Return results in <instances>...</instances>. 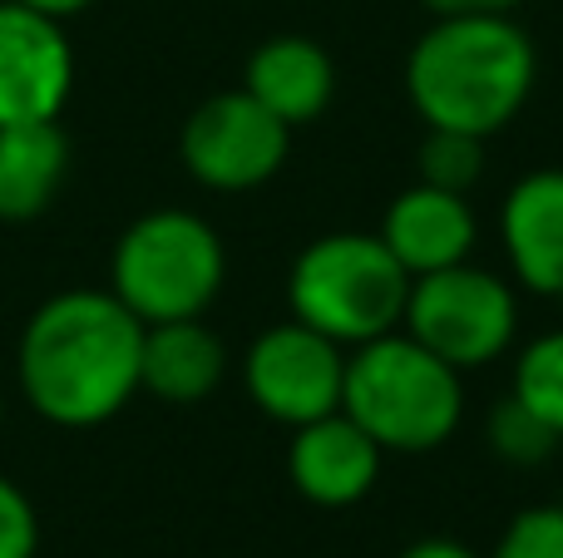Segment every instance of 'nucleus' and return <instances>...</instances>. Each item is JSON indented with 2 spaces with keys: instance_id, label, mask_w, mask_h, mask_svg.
<instances>
[{
  "instance_id": "f257e3e1",
  "label": "nucleus",
  "mask_w": 563,
  "mask_h": 558,
  "mask_svg": "<svg viewBox=\"0 0 563 558\" xmlns=\"http://www.w3.org/2000/svg\"><path fill=\"white\" fill-rule=\"evenodd\" d=\"M144 322L99 287L55 292L15 342V381L30 411L65 431L104 425L139 395Z\"/></svg>"
},
{
  "instance_id": "f03ea898",
  "label": "nucleus",
  "mask_w": 563,
  "mask_h": 558,
  "mask_svg": "<svg viewBox=\"0 0 563 558\" xmlns=\"http://www.w3.org/2000/svg\"><path fill=\"white\" fill-rule=\"evenodd\" d=\"M534 75V40L515 15H455L410 45L406 94L430 129L495 138L529 104Z\"/></svg>"
},
{
  "instance_id": "7ed1b4c3",
  "label": "nucleus",
  "mask_w": 563,
  "mask_h": 558,
  "mask_svg": "<svg viewBox=\"0 0 563 558\" xmlns=\"http://www.w3.org/2000/svg\"><path fill=\"white\" fill-rule=\"evenodd\" d=\"M341 411L386 455H426L460 431L465 386L455 366L426 351L410 332H386L351 346Z\"/></svg>"
},
{
  "instance_id": "20e7f679",
  "label": "nucleus",
  "mask_w": 563,
  "mask_h": 558,
  "mask_svg": "<svg viewBox=\"0 0 563 558\" xmlns=\"http://www.w3.org/2000/svg\"><path fill=\"white\" fill-rule=\"evenodd\" d=\"M291 316L341 346L400 332L410 302V272L380 233H327L297 253L287 272Z\"/></svg>"
},
{
  "instance_id": "39448f33",
  "label": "nucleus",
  "mask_w": 563,
  "mask_h": 558,
  "mask_svg": "<svg viewBox=\"0 0 563 558\" xmlns=\"http://www.w3.org/2000/svg\"><path fill=\"white\" fill-rule=\"evenodd\" d=\"M223 237L188 208H154L134 217L109 257V292L144 326L203 316L223 292Z\"/></svg>"
},
{
  "instance_id": "423d86ee",
  "label": "nucleus",
  "mask_w": 563,
  "mask_h": 558,
  "mask_svg": "<svg viewBox=\"0 0 563 558\" xmlns=\"http://www.w3.org/2000/svg\"><path fill=\"white\" fill-rule=\"evenodd\" d=\"M400 332H410L426 351H435L455 371H479V366L499 361L515 346L519 332L515 287L470 263L410 277V302Z\"/></svg>"
},
{
  "instance_id": "0eeeda50",
  "label": "nucleus",
  "mask_w": 563,
  "mask_h": 558,
  "mask_svg": "<svg viewBox=\"0 0 563 558\" xmlns=\"http://www.w3.org/2000/svg\"><path fill=\"white\" fill-rule=\"evenodd\" d=\"M291 129L277 114H267L247 89L213 94L188 114L178 134V158L184 168L213 193H247L287 164Z\"/></svg>"
},
{
  "instance_id": "6e6552de",
  "label": "nucleus",
  "mask_w": 563,
  "mask_h": 558,
  "mask_svg": "<svg viewBox=\"0 0 563 558\" xmlns=\"http://www.w3.org/2000/svg\"><path fill=\"white\" fill-rule=\"evenodd\" d=\"M341 381H346V346L297 316L267 326L243 356V386L253 405L291 431L341 411Z\"/></svg>"
},
{
  "instance_id": "1a4fd4ad",
  "label": "nucleus",
  "mask_w": 563,
  "mask_h": 558,
  "mask_svg": "<svg viewBox=\"0 0 563 558\" xmlns=\"http://www.w3.org/2000/svg\"><path fill=\"white\" fill-rule=\"evenodd\" d=\"M75 89V49L65 20L20 0H0V124L59 119Z\"/></svg>"
},
{
  "instance_id": "9d476101",
  "label": "nucleus",
  "mask_w": 563,
  "mask_h": 558,
  "mask_svg": "<svg viewBox=\"0 0 563 558\" xmlns=\"http://www.w3.org/2000/svg\"><path fill=\"white\" fill-rule=\"evenodd\" d=\"M380 455L386 450L346 411H331L291 431L287 475L301 500L321 504V510H346V504L366 500L371 484L380 480Z\"/></svg>"
},
{
  "instance_id": "9b49d317",
  "label": "nucleus",
  "mask_w": 563,
  "mask_h": 558,
  "mask_svg": "<svg viewBox=\"0 0 563 558\" xmlns=\"http://www.w3.org/2000/svg\"><path fill=\"white\" fill-rule=\"evenodd\" d=\"M475 237H479V223H475V208L465 203V193L430 188V183L396 193L386 208V223H380V243L396 253V263L410 277L470 263Z\"/></svg>"
},
{
  "instance_id": "f8f14e48",
  "label": "nucleus",
  "mask_w": 563,
  "mask_h": 558,
  "mask_svg": "<svg viewBox=\"0 0 563 558\" xmlns=\"http://www.w3.org/2000/svg\"><path fill=\"white\" fill-rule=\"evenodd\" d=\"M499 237L515 282L554 297L563 287V168H534L509 188L499 208Z\"/></svg>"
},
{
  "instance_id": "ddd939ff",
  "label": "nucleus",
  "mask_w": 563,
  "mask_h": 558,
  "mask_svg": "<svg viewBox=\"0 0 563 558\" xmlns=\"http://www.w3.org/2000/svg\"><path fill=\"white\" fill-rule=\"evenodd\" d=\"M243 89L287 129L311 124L336 94V65L307 35H273L247 55Z\"/></svg>"
},
{
  "instance_id": "4468645a",
  "label": "nucleus",
  "mask_w": 563,
  "mask_h": 558,
  "mask_svg": "<svg viewBox=\"0 0 563 558\" xmlns=\"http://www.w3.org/2000/svg\"><path fill=\"white\" fill-rule=\"evenodd\" d=\"M228 351L203 316L144 326V356H139V391L164 405H198L223 386Z\"/></svg>"
},
{
  "instance_id": "2eb2a0df",
  "label": "nucleus",
  "mask_w": 563,
  "mask_h": 558,
  "mask_svg": "<svg viewBox=\"0 0 563 558\" xmlns=\"http://www.w3.org/2000/svg\"><path fill=\"white\" fill-rule=\"evenodd\" d=\"M69 174V138L59 119L40 124H0V217L30 223L40 217Z\"/></svg>"
},
{
  "instance_id": "dca6fc26",
  "label": "nucleus",
  "mask_w": 563,
  "mask_h": 558,
  "mask_svg": "<svg viewBox=\"0 0 563 558\" xmlns=\"http://www.w3.org/2000/svg\"><path fill=\"white\" fill-rule=\"evenodd\" d=\"M509 395H515V401H525L539 421L554 425V431L563 435V326L534 336V342L519 351Z\"/></svg>"
},
{
  "instance_id": "f3484780",
  "label": "nucleus",
  "mask_w": 563,
  "mask_h": 558,
  "mask_svg": "<svg viewBox=\"0 0 563 558\" xmlns=\"http://www.w3.org/2000/svg\"><path fill=\"white\" fill-rule=\"evenodd\" d=\"M485 440L489 450L499 455L505 465H519V470H539L544 460H554L563 435L554 425H544L525 401L505 395V401L489 411V425H485Z\"/></svg>"
},
{
  "instance_id": "a211bd4d",
  "label": "nucleus",
  "mask_w": 563,
  "mask_h": 558,
  "mask_svg": "<svg viewBox=\"0 0 563 558\" xmlns=\"http://www.w3.org/2000/svg\"><path fill=\"white\" fill-rule=\"evenodd\" d=\"M485 138L455 134V129H430L420 144V183L450 188V193H470L485 174Z\"/></svg>"
},
{
  "instance_id": "6ab92c4d",
  "label": "nucleus",
  "mask_w": 563,
  "mask_h": 558,
  "mask_svg": "<svg viewBox=\"0 0 563 558\" xmlns=\"http://www.w3.org/2000/svg\"><path fill=\"white\" fill-rule=\"evenodd\" d=\"M489 558H563V504L519 510Z\"/></svg>"
},
{
  "instance_id": "aec40b11",
  "label": "nucleus",
  "mask_w": 563,
  "mask_h": 558,
  "mask_svg": "<svg viewBox=\"0 0 563 558\" xmlns=\"http://www.w3.org/2000/svg\"><path fill=\"white\" fill-rule=\"evenodd\" d=\"M35 549H40L35 504L10 475H0V558H35Z\"/></svg>"
},
{
  "instance_id": "412c9836",
  "label": "nucleus",
  "mask_w": 563,
  "mask_h": 558,
  "mask_svg": "<svg viewBox=\"0 0 563 558\" xmlns=\"http://www.w3.org/2000/svg\"><path fill=\"white\" fill-rule=\"evenodd\" d=\"M435 20H455V15H515L519 0H420Z\"/></svg>"
},
{
  "instance_id": "4be33fe9",
  "label": "nucleus",
  "mask_w": 563,
  "mask_h": 558,
  "mask_svg": "<svg viewBox=\"0 0 563 558\" xmlns=\"http://www.w3.org/2000/svg\"><path fill=\"white\" fill-rule=\"evenodd\" d=\"M400 558H479V554L465 549L460 539H420V544H410Z\"/></svg>"
},
{
  "instance_id": "5701e85b",
  "label": "nucleus",
  "mask_w": 563,
  "mask_h": 558,
  "mask_svg": "<svg viewBox=\"0 0 563 558\" xmlns=\"http://www.w3.org/2000/svg\"><path fill=\"white\" fill-rule=\"evenodd\" d=\"M20 5L40 10V15H49V20H69V15H85L95 0H20Z\"/></svg>"
},
{
  "instance_id": "b1692460",
  "label": "nucleus",
  "mask_w": 563,
  "mask_h": 558,
  "mask_svg": "<svg viewBox=\"0 0 563 558\" xmlns=\"http://www.w3.org/2000/svg\"><path fill=\"white\" fill-rule=\"evenodd\" d=\"M554 302H559V312H563V287H559V292H554Z\"/></svg>"
},
{
  "instance_id": "393cba45",
  "label": "nucleus",
  "mask_w": 563,
  "mask_h": 558,
  "mask_svg": "<svg viewBox=\"0 0 563 558\" xmlns=\"http://www.w3.org/2000/svg\"><path fill=\"white\" fill-rule=\"evenodd\" d=\"M0 415H5V391H0Z\"/></svg>"
},
{
  "instance_id": "a878e982",
  "label": "nucleus",
  "mask_w": 563,
  "mask_h": 558,
  "mask_svg": "<svg viewBox=\"0 0 563 558\" xmlns=\"http://www.w3.org/2000/svg\"><path fill=\"white\" fill-rule=\"evenodd\" d=\"M559 504H563V500H559Z\"/></svg>"
}]
</instances>
